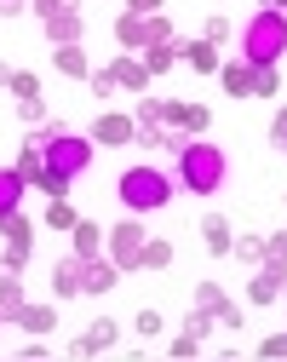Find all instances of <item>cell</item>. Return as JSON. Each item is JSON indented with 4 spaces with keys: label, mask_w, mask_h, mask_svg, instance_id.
<instances>
[{
    "label": "cell",
    "mask_w": 287,
    "mask_h": 362,
    "mask_svg": "<svg viewBox=\"0 0 287 362\" xmlns=\"http://www.w3.org/2000/svg\"><path fill=\"white\" fill-rule=\"evenodd\" d=\"M224 173H230V161H224L218 144H178V185H184L189 196L224 190Z\"/></svg>",
    "instance_id": "1"
},
{
    "label": "cell",
    "mask_w": 287,
    "mask_h": 362,
    "mask_svg": "<svg viewBox=\"0 0 287 362\" xmlns=\"http://www.w3.org/2000/svg\"><path fill=\"white\" fill-rule=\"evenodd\" d=\"M281 52H287V18L281 12H253L247 29H242V64L270 69V64H281Z\"/></svg>",
    "instance_id": "2"
},
{
    "label": "cell",
    "mask_w": 287,
    "mask_h": 362,
    "mask_svg": "<svg viewBox=\"0 0 287 362\" xmlns=\"http://www.w3.org/2000/svg\"><path fill=\"white\" fill-rule=\"evenodd\" d=\"M172 202V178L161 167H127L121 173V207L127 213H156Z\"/></svg>",
    "instance_id": "3"
},
{
    "label": "cell",
    "mask_w": 287,
    "mask_h": 362,
    "mask_svg": "<svg viewBox=\"0 0 287 362\" xmlns=\"http://www.w3.org/2000/svg\"><path fill=\"white\" fill-rule=\"evenodd\" d=\"M40 150H46V167L64 173V178H81L92 167V144L81 139V132H64V127H46L40 132Z\"/></svg>",
    "instance_id": "4"
},
{
    "label": "cell",
    "mask_w": 287,
    "mask_h": 362,
    "mask_svg": "<svg viewBox=\"0 0 287 362\" xmlns=\"http://www.w3.org/2000/svg\"><path fill=\"white\" fill-rule=\"evenodd\" d=\"M104 242H110V259H115V270H144V242H150V236H144L132 218H121V224H115V230H110Z\"/></svg>",
    "instance_id": "5"
},
{
    "label": "cell",
    "mask_w": 287,
    "mask_h": 362,
    "mask_svg": "<svg viewBox=\"0 0 287 362\" xmlns=\"http://www.w3.org/2000/svg\"><path fill=\"white\" fill-rule=\"evenodd\" d=\"M52 293H58V299H75V293H86V259H81V253H69V259L52 270Z\"/></svg>",
    "instance_id": "6"
},
{
    "label": "cell",
    "mask_w": 287,
    "mask_h": 362,
    "mask_svg": "<svg viewBox=\"0 0 287 362\" xmlns=\"http://www.w3.org/2000/svg\"><path fill=\"white\" fill-rule=\"evenodd\" d=\"M110 75H115L121 93H138V98H144V86H150V69H144V58H132V52H121L110 64Z\"/></svg>",
    "instance_id": "7"
},
{
    "label": "cell",
    "mask_w": 287,
    "mask_h": 362,
    "mask_svg": "<svg viewBox=\"0 0 287 362\" xmlns=\"http://www.w3.org/2000/svg\"><path fill=\"white\" fill-rule=\"evenodd\" d=\"M92 139H98V144H132L138 139V121L132 115H98V127H92Z\"/></svg>",
    "instance_id": "8"
},
{
    "label": "cell",
    "mask_w": 287,
    "mask_h": 362,
    "mask_svg": "<svg viewBox=\"0 0 287 362\" xmlns=\"http://www.w3.org/2000/svg\"><path fill=\"white\" fill-rule=\"evenodd\" d=\"M161 121H167V127H178V132H207V121H213V115H207V104H167V110H161Z\"/></svg>",
    "instance_id": "9"
},
{
    "label": "cell",
    "mask_w": 287,
    "mask_h": 362,
    "mask_svg": "<svg viewBox=\"0 0 287 362\" xmlns=\"http://www.w3.org/2000/svg\"><path fill=\"white\" fill-rule=\"evenodd\" d=\"M115 40H121L127 52H144V47H150V18L121 12V18H115Z\"/></svg>",
    "instance_id": "10"
},
{
    "label": "cell",
    "mask_w": 287,
    "mask_h": 362,
    "mask_svg": "<svg viewBox=\"0 0 287 362\" xmlns=\"http://www.w3.org/2000/svg\"><path fill=\"white\" fill-rule=\"evenodd\" d=\"M12 322L46 339V334H52V328H58V310H52V305H29V299H23V305H18V316H12Z\"/></svg>",
    "instance_id": "11"
},
{
    "label": "cell",
    "mask_w": 287,
    "mask_h": 362,
    "mask_svg": "<svg viewBox=\"0 0 287 362\" xmlns=\"http://www.w3.org/2000/svg\"><path fill=\"white\" fill-rule=\"evenodd\" d=\"M178 58H184L189 69H201V75H218V47H213V40H184Z\"/></svg>",
    "instance_id": "12"
},
{
    "label": "cell",
    "mask_w": 287,
    "mask_h": 362,
    "mask_svg": "<svg viewBox=\"0 0 287 362\" xmlns=\"http://www.w3.org/2000/svg\"><path fill=\"white\" fill-rule=\"evenodd\" d=\"M115 345V322H110V316H98V322H92L81 339H75V356H92V351H110Z\"/></svg>",
    "instance_id": "13"
},
{
    "label": "cell",
    "mask_w": 287,
    "mask_h": 362,
    "mask_svg": "<svg viewBox=\"0 0 287 362\" xmlns=\"http://www.w3.org/2000/svg\"><path fill=\"white\" fill-rule=\"evenodd\" d=\"M281 288H287V282H281V270H270V264H264L259 276L247 282V299H253V305H276V299H281Z\"/></svg>",
    "instance_id": "14"
},
{
    "label": "cell",
    "mask_w": 287,
    "mask_h": 362,
    "mask_svg": "<svg viewBox=\"0 0 287 362\" xmlns=\"http://www.w3.org/2000/svg\"><path fill=\"white\" fill-rule=\"evenodd\" d=\"M218 81L230 98H253V64H218Z\"/></svg>",
    "instance_id": "15"
},
{
    "label": "cell",
    "mask_w": 287,
    "mask_h": 362,
    "mask_svg": "<svg viewBox=\"0 0 287 362\" xmlns=\"http://www.w3.org/2000/svg\"><path fill=\"white\" fill-rule=\"evenodd\" d=\"M23 190H29V185L18 178V167H0V218L23 207Z\"/></svg>",
    "instance_id": "16"
},
{
    "label": "cell",
    "mask_w": 287,
    "mask_h": 362,
    "mask_svg": "<svg viewBox=\"0 0 287 362\" xmlns=\"http://www.w3.org/2000/svg\"><path fill=\"white\" fill-rule=\"evenodd\" d=\"M201 236H207V247H213L218 259L235 247V236H230V218H224V213H207V218H201Z\"/></svg>",
    "instance_id": "17"
},
{
    "label": "cell",
    "mask_w": 287,
    "mask_h": 362,
    "mask_svg": "<svg viewBox=\"0 0 287 362\" xmlns=\"http://www.w3.org/2000/svg\"><path fill=\"white\" fill-rule=\"evenodd\" d=\"M104 236H110V230H98V218H75V253H81V259H98Z\"/></svg>",
    "instance_id": "18"
},
{
    "label": "cell",
    "mask_w": 287,
    "mask_h": 362,
    "mask_svg": "<svg viewBox=\"0 0 287 362\" xmlns=\"http://www.w3.org/2000/svg\"><path fill=\"white\" fill-rule=\"evenodd\" d=\"M40 173H46V150H40V139H35V144H23V150H18V178L35 190V185H40Z\"/></svg>",
    "instance_id": "19"
},
{
    "label": "cell",
    "mask_w": 287,
    "mask_h": 362,
    "mask_svg": "<svg viewBox=\"0 0 287 362\" xmlns=\"http://www.w3.org/2000/svg\"><path fill=\"white\" fill-rule=\"evenodd\" d=\"M46 35H52L58 47H81V35H86V18H81V12H69V18H52V23H46Z\"/></svg>",
    "instance_id": "20"
},
{
    "label": "cell",
    "mask_w": 287,
    "mask_h": 362,
    "mask_svg": "<svg viewBox=\"0 0 287 362\" xmlns=\"http://www.w3.org/2000/svg\"><path fill=\"white\" fill-rule=\"evenodd\" d=\"M115 259H86V293H110L115 288Z\"/></svg>",
    "instance_id": "21"
},
{
    "label": "cell",
    "mask_w": 287,
    "mask_h": 362,
    "mask_svg": "<svg viewBox=\"0 0 287 362\" xmlns=\"http://www.w3.org/2000/svg\"><path fill=\"white\" fill-rule=\"evenodd\" d=\"M52 64H58V75H69V81H86V75H92V64H86V52H81V47H58V52H52Z\"/></svg>",
    "instance_id": "22"
},
{
    "label": "cell",
    "mask_w": 287,
    "mask_h": 362,
    "mask_svg": "<svg viewBox=\"0 0 287 362\" xmlns=\"http://www.w3.org/2000/svg\"><path fill=\"white\" fill-rule=\"evenodd\" d=\"M172 64H178V40H167V47H144V69H150V81L167 75Z\"/></svg>",
    "instance_id": "23"
},
{
    "label": "cell",
    "mask_w": 287,
    "mask_h": 362,
    "mask_svg": "<svg viewBox=\"0 0 287 362\" xmlns=\"http://www.w3.org/2000/svg\"><path fill=\"white\" fill-rule=\"evenodd\" d=\"M18 305H23V282H18V270H0V310L18 316Z\"/></svg>",
    "instance_id": "24"
},
{
    "label": "cell",
    "mask_w": 287,
    "mask_h": 362,
    "mask_svg": "<svg viewBox=\"0 0 287 362\" xmlns=\"http://www.w3.org/2000/svg\"><path fill=\"white\" fill-rule=\"evenodd\" d=\"M167 264H172V242L150 236V242H144V270H167Z\"/></svg>",
    "instance_id": "25"
},
{
    "label": "cell",
    "mask_w": 287,
    "mask_h": 362,
    "mask_svg": "<svg viewBox=\"0 0 287 362\" xmlns=\"http://www.w3.org/2000/svg\"><path fill=\"white\" fill-rule=\"evenodd\" d=\"M46 224H52V230H75V207L64 196H46Z\"/></svg>",
    "instance_id": "26"
},
{
    "label": "cell",
    "mask_w": 287,
    "mask_h": 362,
    "mask_svg": "<svg viewBox=\"0 0 287 362\" xmlns=\"http://www.w3.org/2000/svg\"><path fill=\"white\" fill-rule=\"evenodd\" d=\"M276 93H281V64L253 69V98H276Z\"/></svg>",
    "instance_id": "27"
},
{
    "label": "cell",
    "mask_w": 287,
    "mask_h": 362,
    "mask_svg": "<svg viewBox=\"0 0 287 362\" xmlns=\"http://www.w3.org/2000/svg\"><path fill=\"white\" fill-rule=\"evenodd\" d=\"M29 6L40 12V23H52V18H69V12H81V0H29Z\"/></svg>",
    "instance_id": "28"
},
{
    "label": "cell",
    "mask_w": 287,
    "mask_h": 362,
    "mask_svg": "<svg viewBox=\"0 0 287 362\" xmlns=\"http://www.w3.org/2000/svg\"><path fill=\"white\" fill-rule=\"evenodd\" d=\"M264 264L270 270H287V230L281 236H264Z\"/></svg>",
    "instance_id": "29"
},
{
    "label": "cell",
    "mask_w": 287,
    "mask_h": 362,
    "mask_svg": "<svg viewBox=\"0 0 287 362\" xmlns=\"http://www.w3.org/2000/svg\"><path fill=\"white\" fill-rule=\"evenodd\" d=\"M230 253H235V259H247V264H264V242H259V236H235Z\"/></svg>",
    "instance_id": "30"
},
{
    "label": "cell",
    "mask_w": 287,
    "mask_h": 362,
    "mask_svg": "<svg viewBox=\"0 0 287 362\" xmlns=\"http://www.w3.org/2000/svg\"><path fill=\"white\" fill-rule=\"evenodd\" d=\"M69 185H75V178H64V173H52V167H46L35 190H46V196H69Z\"/></svg>",
    "instance_id": "31"
},
{
    "label": "cell",
    "mask_w": 287,
    "mask_h": 362,
    "mask_svg": "<svg viewBox=\"0 0 287 362\" xmlns=\"http://www.w3.org/2000/svg\"><path fill=\"white\" fill-rule=\"evenodd\" d=\"M12 93H18V98H40V75L18 69V75H12Z\"/></svg>",
    "instance_id": "32"
},
{
    "label": "cell",
    "mask_w": 287,
    "mask_h": 362,
    "mask_svg": "<svg viewBox=\"0 0 287 362\" xmlns=\"http://www.w3.org/2000/svg\"><path fill=\"white\" fill-rule=\"evenodd\" d=\"M196 305H201V310H218V305H224L218 282H196Z\"/></svg>",
    "instance_id": "33"
},
{
    "label": "cell",
    "mask_w": 287,
    "mask_h": 362,
    "mask_svg": "<svg viewBox=\"0 0 287 362\" xmlns=\"http://www.w3.org/2000/svg\"><path fill=\"white\" fill-rule=\"evenodd\" d=\"M259 356H264V362H276V356L287 362V334H270V339H259Z\"/></svg>",
    "instance_id": "34"
},
{
    "label": "cell",
    "mask_w": 287,
    "mask_h": 362,
    "mask_svg": "<svg viewBox=\"0 0 287 362\" xmlns=\"http://www.w3.org/2000/svg\"><path fill=\"white\" fill-rule=\"evenodd\" d=\"M184 328L196 334V339H207V328H213V310H201V305H196V310H189V322H184Z\"/></svg>",
    "instance_id": "35"
},
{
    "label": "cell",
    "mask_w": 287,
    "mask_h": 362,
    "mask_svg": "<svg viewBox=\"0 0 287 362\" xmlns=\"http://www.w3.org/2000/svg\"><path fill=\"white\" fill-rule=\"evenodd\" d=\"M18 115L40 127V121H46V98H18Z\"/></svg>",
    "instance_id": "36"
},
{
    "label": "cell",
    "mask_w": 287,
    "mask_h": 362,
    "mask_svg": "<svg viewBox=\"0 0 287 362\" xmlns=\"http://www.w3.org/2000/svg\"><path fill=\"white\" fill-rule=\"evenodd\" d=\"M167 40H172V23L156 12V18H150V47H167Z\"/></svg>",
    "instance_id": "37"
},
{
    "label": "cell",
    "mask_w": 287,
    "mask_h": 362,
    "mask_svg": "<svg viewBox=\"0 0 287 362\" xmlns=\"http://www.w3.org/2000/svg\"><path fill=\"white\" fill-rule=\"evenodd\" d=\"M270 144L287 156V110H276V121H270Z\"/></svg>",
    "instance_id": "38"
},
{
    "label": "cell",
    "mask_w": 287,
    "mask_h": 362,
    "mask_svg": "<svg viewBox=\"0 0 287 362\" xmlns=\"http://www.w3.org/2000/svg\"><path fill=\"white\" fill-rule=\"evenodd\" d=\"M213 322H218V328H242V310H235V305H230V299H224V305H218V310H213Z\"/></svg>",
    "instance_id": "39"
},
{
    "label": "cell",
    "mask_w": 287,
    "mask_h": 362,
    "mask_svg": "<svg viewBox=\"0 0 287 362\" xmlns=\"http://www.w3.org/2000/svg\"><path fill=\"white\" fill-rule=\"evenodd\" d=\"M167 351H172V356H196V351H201V339H196V334H178Z\"/></svg>",
    "instance_id": "40"
},
{
    "label": "cell",
    "mask_w": 287,
    "mask_h": 362,
    "mask_svg": "<svg viewBox=\"0 0 287 362\" xmlns=\"http://www.w3.org/2000/svg\"><path fill=\"white\" fill-rule=\"evenodd\" d=\"M132 328L150 339V334H161V316H156V310H138V322H132Z\"/></svg>",
    "instance_id": "41"
},
{
    "label": "cell",
    "mask_w": 287,
    "mask_h": 362,
    "mask_svg": "<svg viewBox=\"0 0 287 362\" xmlns=\"http://www.w3.org/2000/svg\"><path fill=\"white\" fill-rule=\"evenodd\" d=\"M201 40H213V47L230 40V18H207V35H201Z\"/></svg>",
    "instance_id": "42"
},
{
    "label": "cell",
    "mask_w": 287,
    "mask_h": 362,
    "mask_svg": "<svg viewBox=\"0 0 287 362\" xmlns=\"http://www.w3.org/2000/svg\"><path fill=\"white\" fill-rule=\"evenodd\" d=\"M161 110H167V104H161V98H144V104H138V115H132V121H161Z\"/></svg>",
    "instance_id": "43"
},
{
    "label": "cell",
    "mask_w": 287,
    "mask_h": 362,
    "mask_svg": "<svg viewBox=\"0 0 287 362\" xmlns=\"http://www.w3.org/2000/svg\"><path fill=\"white\" fill-rule=\"evenodd\" d=\"M167 6V0H127V12H138V18H156Z\"/></svg>",
    "instance_id": "44"
},
{
    "label": "cell",
    "mask_w": 287,
    "mask_h": 362,
    "mask_svg": "<svg viewBox=\"0 0 287 362\" xmlns=\"http://www.w3.org/2000/svg\"><path fill=\"white\" fill-rule=\"evenodd\" d=\"M92 93L110 98V93H115V75H110V69H98V75H92Z\"/></svg>",
    "instance_id": "45"
},
{
    "label": "cell",
    "mask_w": 287,
    "mask_h": 362,
    "mask_svg": "<svg viewBox=\"0 0 287 362\" xmlns=\"http://www.w3.org/2000/svg\"><path fill=\"white\" fill-rule=\"evenodd\" d=\"M23 12V0H0V18H18Z\"/></svg>",
    "instance_id": "46"
},
{
    "label": "cell",
    "mask_w": 287,
    "mask_h": 362,
    "mask_svg": "<svg viewBox=\"0 0 287 362\" xmlns=\"http://www.w3.org/2000/svg\"><path fill=\"white\" fill-rule=\"evenodd\" d=\"M0 86H12V69H6V64H0Z\"/></svg>",
    "instance_id": "47"
},
{
    "label": "cell",
    "mask_w": 287,
    "mask_h": 362,
    "mask_svg": "<svg viewBox=\"0 0 287 362\" xmlns=\"http://www.w3.org/2000/svg\"><path fill=\"white\" fill-rule=\"evenodd\" d=\"M281 6H287V0H281ZM281 18H287V12H281Z\"/></svg>",
    "instance_id": "48"
}]
</instances>
